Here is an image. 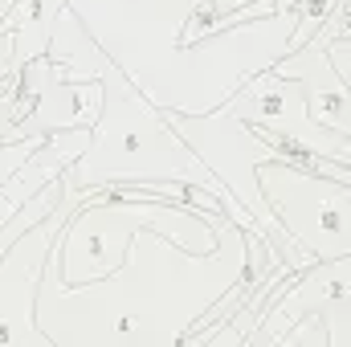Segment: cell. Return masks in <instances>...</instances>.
<instances>
[{"instance_id": "obj_10", "label": "cell", "mask_w": 351, "mask_h": 347, "mask_svg": "<svg viewBox=\"0 0 351 347\" xmlns=\"http://www.w3.org/2000/svg\"><path fill=\"white\" fill-rule=\"evenodd\" d=\"M327 49V58H331V66H335V74L348 82L351 90V41L348 37H339V41H331V45H323Z\"/></svg>"}, {"instance_id": "obj_4", "label": "cell", "mask_w": 351, "mask_h": 347, "mask_svg": "<svg viewBox=\"0 0 351 347\" xmlns=\"http://www.w3.org/2000/svg\"><path fill=\"white\" fill-rule=\"evenodd\" d=\"M265 315H278L286 323H294L302 315H323V323H327L331 315H339L351 335V254L331 258L323 265H311L306 278L294 290H278L274 294V307Z\"/></svg>"}, {"instance_id": "obj_1", "label": "cell", "mask_w": 351, "mask_h": 347, "mask_svg": "<svg viewBox=\"0 0 351 347\" xmlns=\"http://www.w3.org/2000/svg\"><path fill=\"white\" fill-rule=\"evenodd\" d=\"M225 106H229L233 119H241L245 127H265V131L290 135V139H298L302 147H315V152H323V156H331V160H339V164L351 168V139L327 131V127H319V123L311 119V110H306L302 86H298L294 78L274 74L269 66H265L258 78H250V82L241 86V94L229 98Z\"/></svg>"}, {"instance_id": "obj_9", "label": "cell", "mask_w": 351, "mask_h": 347, "mask_svg": "<svg viewBox=\"0 0 351 347\" xmlns=\"http://www.w3.org/2000/svg\"><path fill=\"white\" fill-rule=\"evenodd\" d=\"M339 37L351 41V0H339V4L331 8V16H327L323 29L311 37V45H331V41H339Z\"/></svg>"}, {"instance_id": "obj_7", "label": "cell", "mask_w": 351, "mask_h": 347, "mask_svg": "<svg viewBox=\"0 0 351 347\" xmlns=\"http://www.w3.org/2000/svg\"><path fill=\"white\" fill-rule=\"evenodd\" d=\"M339 0H294L290 4V16H294V33L286 37V53H298L302 45H311V37L323 29V21L331 16Z\"/></svg>"}, {"instance_id": "obj_5", "label": "cell", "mask_w": 351, "mask_h": 347, "mask_svg": "<svg viewBox=\"0 0 351 347\" xmlns=\"http://www.w3.org/2000/svg\"><path fill=\"white\" fill-rule=\"evenodd\" d=\"M62 192H66V176H58V180H49L37 196H29L12 217H8V225L0 229V258L12 250V241L21 237V233H29V229H37L53 208H58V200H62Z\"/></svg>"}, {"instance_id": "obj_8", "label": "cell", "mask_w": 351, "mask_h": 347, "mask_svg": "<svg viewBox=\"0 0 351 347\" xmlns=\"http://www.w3.org/2000/svg\"><path fill=\"white\" fill-rule=\"evenodd\" d=\"M241 4H254V0H204V4L188 16V29H184V37H180V49H188V45L213 37V21L225 16V12H233V8H241Z\"/></svg>"}, {"instance_id": "obj_3", "label": "cell", "mask_w": 351, "mask_h": 347, "mask_svg": "<svg viewBox=\"0 0 351 347\" xmlns=\"http://www.w3.org/2000/svg\"><path fill=\"white\" fill-rule=\"evenodd\" d=\"M90 143H94V127H62V131H49V135L41 139V147L0 184V229L8 225V217H12L29 196H37L49 180L66 176L70 164H78L90 152Z\"/></svg>"}, {"instance_id": "obj_6", "label": "cell", "mask_w": 351, "mask_h": 347, "mask_svg": "<svg viewBox=\"0 0 351 347\" xmlns=\"http://www.w3.org/2000/svg\"><path fill=\"white\" fill-rule=\"evenodd\" d=\"M62 8H66V0H16L12 4V12L4 16V25L16 33V41L29 33V29H41V37L53 29V21L62 16Z\"/></svg>"}, {"instance_id": "obj_2", "label": "cell", "mask_w": 351, "mask_h": 347, "mask_svg": "<svg viewBox=\"0 0 351 347\" xmlns=\"http://www.w3.org/2000/svg\"><path fill=\"white\" fill-rule=\"evenodd\" d=\"M269 70L282 74V78H294L302 86L306 110H311V119L319 127L351 139V90L335 74V66H331L323 45H302L298 53H286V58L269 62Z\"/></svg>"}]
</instances>
